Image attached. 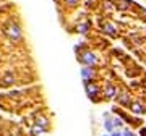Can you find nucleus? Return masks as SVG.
Instances as JSON below:
<instances>
[{"label":"nucleus","mask_w":146,"mask_h":136,"mask_svg":"<svg viewBox=\"0 0 146 136\" xmlns=\"http://www.w3.org/2000/svg\"><path fill=\"white\" fill-rule=\"evenodd\" d=\"M123 136H131V133H130V131H125V133H123Z\"/></svg>","instance_id":"nucleus-2"},{"label":"nucleus","mask_w":146,"mask_h":136,"mask_svg":"<svg viewBox=\"0 0 146 136\" xmlns=\"http://www.w3.org/2000/svg\"><path fill=\"white\" fill-rule=\"evenodd\" d=\"M133 112H136V114H140V112H143V109H141V105L135 104V105H133Z\"/></svg>","instance_id":"nucleus-1"},{"label":"nucleus","mask_w":146,"mask_h":136,"mask_svg":"<svg viewBox=\"0 0 146 136\" xmlns=\"http://www.w3.org/2000/svg\"><path fill=\"white\" fill-rule=\"evenodd\" d=\"M112 136H120V135H119V133H114V135H112Z\"/></svg>","instance_id":"nucleus-3"}]
</instances>
